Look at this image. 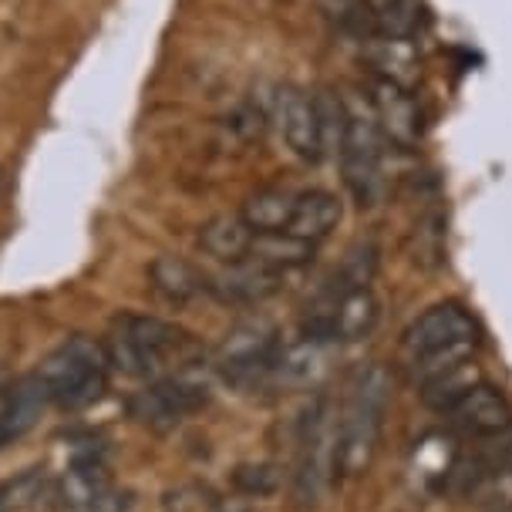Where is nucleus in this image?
<instances>
[{
	"label": "nucleus",
	"mask_w": 512,
	"mask_h": 512,
	"mask_svg": "<svg viewBox=\"0 0 512 512\" xmlns=\"http://www.w3.org/2000/svg\"><path fill=\"white\" fill-rule=\"evenodd\" d=\"M102 347L108 364H115L118 371L132 374V378H155L166 368H189L203 354V344L189 331L169 324V320L142 314L118 317Z\"/></svg>",
	"instance_id": "obj_1"
},
{
	"label": "nucleus",
	"mask_w": 512,
	"mask_h": 512,
	"mask_svg": "<svg viewBox=\"0 0 512 512\" xmlns=\"http://www.w3.org/2000/svg\"><path fill=\"white\" fill-rule=\"evenodd\" d=\"M391 401V378L381 364H361L347 384L344 408L337 411V475L358 479L378 455L384 415Z\"/></svg>",
	"instance_id": "obj_2"
},
{
	"label": "nucleus",
	"mask_w": 512,
	"mask_h": 512,
	"mask_svg": "<svg viewBox=\"0 0 512 512\" xmlns=\"http://www.w3.org/2000/svg\"><path fill=\"white\" fill-rule=\"evenodd\" d=\"M108 354L91 337H71L58 351H51L34 371L48 391V401L61 408H85L105 391Z\"/></svg>",
	"instance_id": "obj_3"
},
{
	"label": "nucleus",
	"mask_w": 512,
	"mask_h": 512,
	"mask_svg": "<svg viewBox=\"0 0 512 512\" xmlns=\"http://www.w3.org/2000/svg\"><path fill=\"white\" fill-rule=\"evenodd\" d=\"M337 475V411L327 398H317L300 422V448L294 489L300 502H317Z\"/></svg>",
	"instance_id": "obj_4"
},
{
	"label": "nucleus",
	"mask_w": 512,
	"mask_h": 512,
	"mask_svg": "<svg viewBox=\"0 0 512 512\" xmlns=\"http://www.w3.org/2000/svg\"><path fill=\"white\" fill-rule=\"evenodd\" d=\"M280 331L263 317L243 320L233 331H226V337L219 341L213 361L216 368L236 384H253L270 378L273 361L280 354Z\"/></svg>",
	"instance_id": "obj_5"
},
{
	"label": "nucleus",
	"mask_w": 512,
	"mask_h": 512,
	"mask_svg": "<svg viewBox=\"0 0 512 512\" xmlns=\"http://www.w3.org/2000/svg\"><path fill=\"white\" fill-rule=\"evenodd\" d=\"M475 320L462 304L445 300V304L428 307L422 317H415L408 324V331L401 334V354H405L408 368L422 364L435 354L459 351V347H475Z\"/></svg>",
	"instance_id": "obj_6"
},
{
	"label": "nucleus",
	"mask_w": 512,
	"mask_h": 512,
	"mask_svg": "<svg viewBox=\"0 0 512 512\" xmlns=\"http://www.w3.org/2000/svg\"><path fill=\"white\" fill-rule=\"evenodd\" d=\"M381 145L384 135L374 115H361L347 108V135L341 149L344 182L361 206H378L384 196V172H381Z\"/></svg>",
	"instance_id": "obj_7"
},
{
	"label": "nucleus",
	"mask_w": 512,
	"mask_h": 512,
	"mask_svg": "<svg viewBox=\"0 0 512 512\" xmlns=\"http://www.w3.org/2000/svg\"><path fill=\"white\" fill-rule=\"evenodd\" d=\"M381 324V300L374 297V290H351V294L337 297L327 304L324 314L310 320L307 337L324 344H351L364 341L378 331Z\"/></svg>",
	"instance_id": "obj_8"
},
{
	"label": "nucleus",
	"mask_w": 512,
	"mask_h": 512,
	"mask_svg": "<svg viewBox=\"0 0 512 512\" xmlns=\"http://www.w3.org/2000/svg\"><path fill=\"white\" fill-rule=\"evenodd\" d=\"M209 401V388L189 378H162L132 398V415L152 428L179 425Z\"/></svg>",
	"instance_id": "obj_9"
},
{
	"label": "nucleus",
	"mask_w": 512,
	"mask_h": 512,
	"mask_svg": "<svg viewBox=\"0 0 512 512\" xmlns=\"http://www.w3.org/2000/svg\"><path fill=\"white\" fill-rule=\"evenodd\" d=\"M442 415H445V425L452 428L455 435L479 438V442L496 438L512 428V405L502 391L489 388L486 381H479L472 391H465V395L455 401V405H448Z\"/></svg>",
	"instance_id": "obj_10"
},
{
	"label": "nucleus",
	"mask_w": 512,
	"mask_h": 512,
	"mask_svg": "<svg viewBox=\"0 0 512 512\" xmlns=\"http://www.w3.org/2000/svg\"><path fill=\"white\" fill-rule=\"evenodd\" d=\"M273 122H277L283 142L290 145V152H294L297 159H304V162L324 159L314 95H307V91L297 85H280L277 95H273Z\"/></svg>",
	"instance_id": "obj_11"
},
{
	"label": "nucleus",
	"mask_w": 512,
	"mask_h": 512,
	"mask_svg": "<svg viewBox=\"0 0 512 512\" xmlns=\"http://www.w3.org/2000/svg\"><path fill=\"white\" fill-rule=\"evenodd\" d=\"M371 108H374V122H378L384 139L401 145V149H415L418 135H422V122H418L415 98H411V91L405 85L378 78L374 81Z\"/></svg>",
	"instance_id": "obj_12"
},
{
	"label": "nucleus",
	"mask_w": 512,
	"mask_h": 512,
	"mask_svg": "<svg viewBox=\"0 0 512 512\" xmlns=\"http://www.w3.org/2000/svg\"><path fill=\"white\" fill-rule=\"evenodd\" d=\"M283 290V273L260 267L253 260L230 263V270L209 277V294H216L223 304L233 307H256L263 300H270L273 294Z\"/></svg>",
	"instance_id": "obj_13"
},
{
	"label": "nucleus",
	"mask_w": 512,
	"mask_h": 512,
	"mask_svg": "<svg viewBox=\"0 0 512 512\" xmlns=\"http://www.w3.org/2000/svg\"><path fill=\"white\" fill-rule=\"evenodd\" d=\"M344 216V206L334 192L327 189H307V192H297V206H294V219H290V230L307 243H320L327 240L337 223Z\"/></svg>",
	"instance_id": "obj_14"
},
{
	"label": "nucleus",
	"mask_w": 512,
	"mask_h": 512,
	"mask_svg": "<svg viewBox=\"0 0 512 512\" xmlns=\"http://www.w3.org/2000/svg\"><path fill=\"white\" fill-rule=\"evenodd\" d=\"M314 253H317V243L300 240L294 233H253L246 260L260 263V267H270L277 273H287V270L307 267V263L314 260Z\"/></svg>",
	"instance_id": "obj_15"
},
{
	"label": "nucleus",
	"mask_w": 512,
	"mask_h": 512,
	"mask_svg": "<svg viewBox=\"0 0 512 512\" xmlns=\"http://www.w3.org/2000/svg\"><path fill=\"white\" fill-rule=\"evenodd\" d=\"M152 287L159 290L169 304H189L199 294H209V277L199 273L192 263L179 260V256H159L149 267Z\"/></svg>",
	"instance_id": "obj_16"
},
{
	"label": "nucleus",
	"mask_w": 512,
	"mask_h": 512,
	"mask_svg": "<svg viewBox=\"0 0 512 512\" xmlns=\"http://www.w3.org/2000/svg\"><path fill=\"white\" fill-rule=\"evenodd\" d=\"M250 243H253V230L246 226V219L240 213L213 216L203 226V230H199V246H203L209 256L223 260V263L246 260V253H250Z\"/></svg>",
	"instance_id": "obj_17"
},
{
	"label": "nucleus",
	"mask_w": 512,
	"mask_h": 512,
	"mask_svg": "<svg viewBox=\"0 0 512 512\" xmlns=\"http://www.w3.org/2000/svg\"><path fill=\"white\" fill-rule=\"evenodd\" d=\"M297 192L290 189H260L243 203L240 216L253 233H287L294 219Z\"/></svg>",
	"instance_id": "obj_18"
},
{
	"label": "nucleus",
	"mask_w": 512,
	"mask_h": 512,
	"mask_svg": "<svg viewBox=\"0 0 512 512\" xmlns=\"http://www.w3.org/2000/svg\"><path fill=\"white\" fill-rule=\"evenodd\" d=\"M105 496H108V475L102 469V462H95V459H78L61 482L64 506L75 512H88Z\"/></svg>",
	"instance_id": "obj_19"
},
{
	"label": "nucleus",
	"mask_w": 512,
	"mask_h": 512,
	"mask_svg": "<svg viewBox=\"0 0 512 512\" xmlns=\"http://www.w3.org/2000/svg\"><path fill=\"white\" fill-rule=\"evenodd\" d=\"M44 405H48V391H44L38 374L17 381L14 388L7 391V442L31 432L34 422L41 418Z\"/></svg>",
	"instance_id": "obj_20"
},
{
	"label": "nucleus",
	"mask_w": 512,
	"mask_h": 512,
	"mask_svg": "<svg viewBox=\"0 0 512 512\" xmlns=\"http://www.w3.org/2000/svg\"><path fill=\"white\" fill-rule=\"evenodd\" d=\"M374 273H378V243L374 240L354 243L341 260V267H337L331 287H327V300H337L351 294V290H368Z\"/></svg>",
	"instance_id": "obj_21"
},
{
	"label": "nucleus",
	"mask_w": 512,
	"mask_h": 512,
	"mask_svg": "<svg viewBox=\"0 0 512 512\" xmlns=\"http://www.w3.org/2000/svg\"><path fill=\"white\" fill-rule=\"evenodd\" d=\"M479 381L482 378H479V371H475V364L462 361V364H455V368H448L442 374H432V378L418 381V395H422V401L428 408L445 411L448 405H455L465 391H472Z\"/></svg>",
	"instance_id": "obj_22"
},
{
	"label": "nucleus",
	"mask_w": 512,
	"mask_h": 512,
	"mask_svg": "<svg viewBox=\"0 0 512 512\" xmlns=\"http://www.w3.org/2000/svg\"><path fill=\"white\" fill-rule=\"evenodd\" d=\"M371 61H374V68L381 71V78L398 81V85H405V88L418 68V54L411 48L408 38H381L378 34V41H374V48H371Z\"/></svg>",
	"instance_id": "obj_23"
},
{
	"label": "nucleus",
	"mask_w": 512,
	"mask_h": 512,
	"mask_svg": "<svg viewBox=\"0 0 512 512\" xmlns=\"http://www.w3.org/2000/svg\"><path fill=\"white\" fill-rule=\"evenodd\" d=\"M317 105V122H320V145H324V155L344 149V135H347V105L331 91H317L314 95Z\"/></svg>",
	"instance_id": "obj_24"
},
{
	"label": "nucleus",
	"mask_w": 512,
	"mask_h": 512,
	"mask_svg": "<svg viewBox=\"0 0 512 512\" xmlns=\"http://www.w3.org/2000/svg\"><path fill=\"white\" fill-rule=\"evenodd\" d=\"M469 496L482 512H512V462L482 475Z\"/></svg>",
	"instance_id": "obj_25"
},
{
	"label": "nucleus",
	"mask_w": 512,
	"mask_h": 512,
	"mask_svg": "<svg viewBox=\"0 0 512 512\" xmlns=\"http://www.w3.org/2000/svg\"><path fill=\"white\" fill-rule=\"evenodd\" d=\"M230 479H233V489L240 492V496H256V499L273 496V492L283 486V472L270 462L236 465Z\"/></svg>",
	"instance_id": "obj_26"
},
{
	"label": "nucleus",
	"mask_w": 512,
	"mask_h": 512,
	"mask_svg": "<svg viewBox=\"0 0 512 512\" xmlns=\"http://www.w3.org/2000/svg\"><path fill=\"white\" fill-rule=\"evenodd\" d=\"M34 492H38V472H27L17 482H4L0 486V512H17L24 502L34 499Z\"/></svg>",
	"instance_id": "obj_27"
},
{
	"label": "nucleus",
	"mask_w": 512,
	"mask_h": 512,
	"mask_svg": "<svg viewBox=\"0 0 512 512\" xmlns=\"http://www.w3.org/2000/svg\"><path fill=\"white\" fill-rule=\"evenodd\" d=\"M361 4H364V11L371 14V21H374L378 14L391 11V7H398V4H405V0H361Z\"/></svg>",
	"instance_id": "obj_28"
},
{
	"label": "nucleus",
	"mask_w": 512,
	"mask_h": 512,
	"mask_svg": "<svg viewBox=\"0 0 512 512\" xmlns=\"http://www.w3.org/2000/svg\"><path fill=\"white\" fill-rule=\"evenodd\" d=\"M0 445H7V391H0Z\"/></svg>",
	"instance_id": "obj_29"
},
{
	"label": "nucleus",
	"mask_w": 512,
	"mask_h": 512,
	"mask_svg": "<svg viewBox=\"0 0 512 512\" xmlns=\"http://www.w3.org/2000/svg\"><path fill=\"white\" fill-rule=\"evenodd\" d=\"M0 186H4V169H0Z\"/></svg>",
	"instance_id": "obj_30"
}]
</instances>
